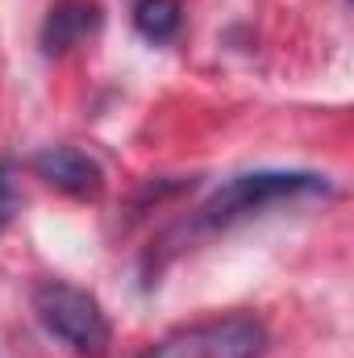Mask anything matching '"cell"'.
Segmentation results:
<instances>
[{
    "mask_svg": "<svg viewBox=\"0 0 354 358\" xmlns=\"http://www.w3.org/2000/svg\"><path fill=\"white\" fill-rule=\"evenodd\" d=\"M330 183L325 176L313 171H250V176H234L221 183L187 221V234H217L229 229L263 208H275L283 200H300V196H325Z\"/></svg>",
    "mask_w": 354,
    "mask_h": 358,
    "instance_id": "1",
    "label": "cell"
},
{
    "mask_svg": "<svg viewBox=\"0 0 354 358\" xmlns=\"http://www.w3.org/2000/svg\"><path fill=\"white\" fill-rule=\"evenodd\" d=\"M34 313H38L42 329L50 338H59L67 350L84 358H100L108 350V338H113L108 317H104L100 300L84 287H76L67 279H42L34 287Z\"/></svg>",
    "mask_w": 354,
    "mask_h": 358,
    "instance_id": "2",
    "label": "cell"
},
{
    "mask_svg": "<svg viewBox=\"0 0 354 358\" xmlns=\"http://www.w3.org/2000/svg\"><path fill=\"white\" fill-rule=\"evenodd\" d=\"M267 325L250 313H225L196 325H183L155 342L142 358H263Z\"/></svg>",
    "mask_w": 354,
    "mask_h": 358,
    "instance_id": "3",
    "label": "cell"
},
{
    "mask_svg": "<svg viewBox=\"0 0 354 358\" xmlns=\"http://www.w3.org/2000/svg\"><path fill=\"white\" fill-rule=\"evenodd\" d=\"M34 171H38V179H46L50 187H59V192H67L76 200H96L100 187H104L100 163L88 159L84 150H76V146H46V150H38L34 155Z\"/></svg>",
    "mask_w": 354,
    "mask_h": 358,
    "instance_id": "4",
    "label": "cell"
},
{
    "mask_svg": "<svg viewBox=\"0 0 354 358\" xmlns=\"http://www.w3.org/2000/svg\"><path fill=\"white\" fill-rule=\"evenodd\" d=\"M96 25H100V4L96 0H59L50 8L46 25H42V46H46V55L71 50Z\"/></svg>",
    "mask_w": 354,
    "mask_h": 358,
    "instance_id": "5",
    "label": "cell"
},
{
    "mask_svg": "<svg viewBox=\"0 0 354 358\" xmlns=\"http://www.w3.org/2000/svg\"><path fill=\"white\" fill-rule=\"evenodd\" d=\"M179 21H183V4H179V0H138V8H134V25H138V34L150 38V42L176 38Z\"/></svg>",
    "mask_w": 354,
    "mask_h": 358,
    "instance_id": "6",
    "label": "cell"
},
{
    "mask_svg": "<svg viewBox=\"0 0 354 358\" xmlns=\"http://www.w3.org/2000/svg\"><path fill=\"white\" fill-rule=\"evenodd\" d=\"M21 213V183H17V167L8 159H0V234L13 225V217Z\"/></svg>",
    "mask_w": 354,
    "mask_h": 358,
    "instance_id": "7",
    "label": "cell"
}]
</instances>
